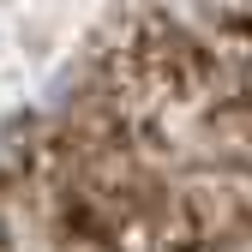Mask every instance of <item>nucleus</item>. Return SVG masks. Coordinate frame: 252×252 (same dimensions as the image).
<instances>
[{"label":"nucleus","mask_w":252,"mask_h":252,"mask_svg":"<svg viewBox=\"0 0 252 252\" xmlns=\"http://www.w3.org/2000/svg\"><path fill=\"white\" fill-rule=\"evenodd\" d=\"M72 18H78V0H12L0 12V102L18 96L60 54Z\"/></svg>","instance_id":"nucleus-1"}]
</instances>
